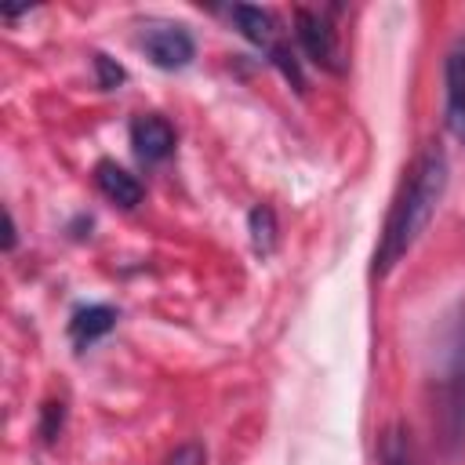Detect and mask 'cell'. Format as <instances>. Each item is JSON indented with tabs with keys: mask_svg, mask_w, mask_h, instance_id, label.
<instances>
[{
	"mask_svg": "<svg viewBox=\"0 0 465 465\" xmlns=\"http://www.w3.org/2000/svg\"><path fill=\"white\" fill-rule=\"evenodd\" d=\"M443 189H447V156H443V149L429 145L414 160V167L385 218V232L378 240L374 265H371L374 276H389L407 258V251L418 243V236L432 222V214L443 200Z\"/></svg>",
	"mask_w": 465,
	"mask_h": 465,
	"instance_id": "cell-1",
	"label": "cell"
},
{
	"mask_svg": "<svg viewBox=\"0 0 465 465\" xmlns=\"http://www.w3.org/2000/svg\"><path fill=\"white\" fill-rule=\"evenodd\" d=\"M294 36H298V47L305 51L309 62H316L320 69L327 73H345V58H341V44H338V33L331 29V22L309 7L294 11Z\"/></svg>",
	"mask_w": 465,
	"mask_h": 465,
	"instance_id": "cell-2",
	"label": "cell"
},
{
	"mask_svg": "<svg viewBox=\"0 0 465 465\" xmlns=\"http://www.w3.org/2000/svg\"><path fill=\"white\" fill-rule=\"evenodd\" d=\"M142 51L156 69H185L196 58V40L178 22H153L142 29Z\"/></svg>",
	"mask_w": 465,
	"mask_h": 465,
	"instance_id": "cell-3",
	"label": "cell"
},
{
	"mask_svg": "<svg viewBox=\"0 0 465 465\" xmlns=\"http://www.w3.org/2000/svg\"><path fill=\"white\" fill-rule=\"evenodd\" d=\"M131 145L142 163H160L174 153V127L156 113H142L131 120Z\"/></svg>",
	"mask_w": 465,
	"mask_h": 465,
	"instance_id": "cell-4",
	"label": "cell"
},
{
	"mask_svg": "<svg viewBox=\"0 0 465 465\" xmlns=\"http://www.w3.org/2000/svg\"><path fill=\"white\" fill-rule=\"evenodd\" d=\"M94 182H98V189L113 200V203H120V207H138L142 203V182L127 171V167H120L116 160H102L98 167H94Z\"/></svg>",
	"mask_w": 465,
	"mask_h": 465,
	"instance_id": "cell-5",
	"label": "cell"
},
{
	"mask_svg": "<svg viewBox=\"0 0 465 465\" xmlns=\"http://www.w3.org/2000/svg\"><path fill=\"white\" fill-rule=\"evenodd\" d=\"M447 124L465 142V44H458L447 54Z\"/></svg>",
	"mask_w": 465,
	"mask_h": 465,
	"instance_id": "cell-6",
	"label": "cell"
},
{
	"mask_svg": "<svg viewBox=\"0 0 465 465\" xmlns=\"http://www.w3.org/2000/svg\"><path fill=\"white\" fill-rule=\"evenodd\" d=\"M229 18H232L236 29H240L251 44H258L265 54H272V51L280 47V40H276V22H272V15H269L265 7H254V4H232V7H229Z\"/></svg>",
	"mask_w": 465,
	"mask_h": 465,
	"instance_id": "cell-7",
	"label": "cell"
},
{
	"mask_svg": "<svg viewBox=\"0 0 465 465\" xmlns=\"http://www.w3.org/2000/svg\"><path fill=\"white\" fill-rule=\"evenodd\" d=\"M113 327H116V309L113 305H84L69 320V338H73L76 349H87L98 338H105Z\"/></svg>",
	"mask_w": 465,
	"mask_h": 465,
	"instance_id": "cell-8",
	"label": "cell"
},
{
	"mask_svg": "<svg viewBox=\"0 0 465 465\" xmlns=\"http://www.w3.org/2000/svg\"><path fill=\"white\" fill-rule=\"evenodd\" d=\"M247 229H251V243H254L258 254H269L276 247V214H272V207H265V203L251 207Z\"/></svg>",
	"mask_w": 465,
	"mask_h": 465,
	"instance_id": "cell-9",
	"label": "cell"
},
{
	"mask_svg": "<svg viewBox=\"0 0 465 465\" xmlns=\"http://www.w3.org/2000/svg\"><path fill=\"white\" fill-rule=\"evenodd\" d=\"M381 465H418L414 447H411V432L403 425H392L381 436Z\"/></svg>",
	"mask_w": 465,
	"mask_h": 465,
	"instance_id": "cell-10",
	"label": "cell"
},
{
	"mask_svg": "<svg viewBox=\"0 0 465 465\" xmlns=\"http://www.w3.org/2000/svg\"><path fill=\"white\" fill-rule=\"evenodd\" d=\"M94 76H98V87H102V91H113V87L124 84L127 73H124V65H116L109 54L98 51V54H94Z\"/></svg>",
	"mask_w": 465,
	"mask_h": 465,
	"instance_id": "cell-11",
	"label": "cell"
},
{
	"mask_svg": "<svg viewBox=\"0 0 465 465\" xmlns=\"http://www.w3.org/2000/svg\"><path fill=\"white\" fill-rule=\"evenodd\" d=\"M62 418H65V407L62 403H47L44 407V421H40V436L51 443L54 436H58V429H62Z\"/></svg>",
	"mask_w": 465,
	"mask_h": 465,
	"instance_id": "cell-12",
	"label": "cell"
},
{
	"mask_svg": "<svg viewBox=\"0 0 465 465\" xmlns=\"http://www.w3.org/2000/svg\"><path fill=\"white\" fill-rule=\"evenodd\" d=\"M167 465H203V447L200 443H185L167 458Z\"/></svg>",
	"mask_w": 465,
	"mask_h": 465,
	"instance_id": "cell-13",
	"label": "cell"
}]
</instances>
